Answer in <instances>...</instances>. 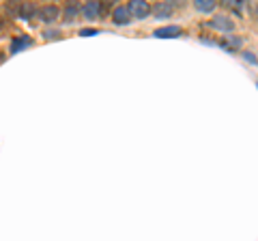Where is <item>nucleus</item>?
<instances>
[{
    "label": "nucleus",
    "mask_w": 258,
    "mask_h": 241,
    "mask_svg": "<svg viewBox=\"0 0 258 241\" xmlns=\"http://www.w3.org/2000/svg\"><path fill=\"white\" fill-rule=\"evenodd\" d=\"M58 30H45V33H43V37H47V39H58Z\"/></svg>",
    "instance_id": "13"
},
{
    "label": "nucleus",
    "mask_w": 258,
    "mask_h": 241,
    "mask_svg": "<svg viewBox=\"0 0 258 241\" xmlns=\"http://www.w3.org/2000/svg\"><path fill=\"white\" fill-rule=\"evenodd\" d=\"M37 18H39V20H43L45 24H54L56 20L60 18V9H58L56 5H45V7H41V9H39Z\"/></svg>",
    "instance_id": "3"
},
{
    "label": "nucleus",
    "mask_w": 258,
    "mask_h": 241,
    "mask_svg": "<svg viewBox=\"0 0 258 241\" xmlns=\"http://www.w3.org/2000/svg\"><path fill=\"white\" fill-rule=\"evenodd\" d=\"M256 84H258V82H256Z\"/></svg>",
    "instance_id": "15"
},
{
    "label": "nucleus",
    "mask_w": 258,
    "mask_h": 241,
    "mask_svg": "<svg viewBox=\"0 0 258 241\" xmlns=\"http://www.w3.org/2000/svg\"><path fill=\"white\" fill-rule=\"evenodd\" d=\"M78 13H80V7L74 5V3H69V5L62 9V18H64V22H67V24H71V22H76Z\"/></svg>",
    "instance_id": "9"
},
{
    "label": "nucleus",
    "mask_w": 258,
    "mask_h": 241,
    "mask_svg": "<svg viewBox=\"0 0 258 241\" xmlns=\"http://www.w3.org/2000/svg\"><path fill=\"white\" fill-rule=\"evenodd\" d=\"M243 58H245V61H249V63H254V65L258 63V58H256V56H252L249 52H245V54H243Z\"/></svg>",
    "instance_id": "14"
},
{
    "label": "nucleus",
    "mask_w": 258,
    "mask_h": 241,
    "mask_svg": "<svg viewBox=\"0 0 258 241\" xmlns=\"http://www.w3.org/2000/svg\"><path fill=\"white\" fill-rule=\"evenodd\" d=\"M112 22H114L116 26H125V24L134 22L132 13H129V9H127V5H118V7H114V11H112Z\"/></svg>",
    "instance_id": "4"
},
{
    "label": "nucleus",
    "mask_w": 258,
    "mask_h": 241,
    "mask_svg": "<svg viewBox=\"0 0 258 241\" xmlns=\"http://www.w3.org/2000/svg\"><path fill=\"white\" fill-rule=\"evenodd\" d=\"M181 35H183V28L176 26V24L161 26V28H157L155 33H153V37H157V39H174V37H181Z\"/></svg>",
    "instance_id": "5"
},
{
    "label": "nucleus",
    "mask_w": 258,
    "mask_h": 241,
    "mask_svg": "<svg viewBox=\"0 0 258 241\" xmlns=\"http://www.w3.org/2000/svg\"><path fill=\"white\" fill-rule=\"evenodd\" d=\"M30 45V39L28 37H15L13 39V43H11V54H18L20 50H22V47H28Z\"/></svg>",
    "instance_id": "11"
},
{
    "label": "nucleus",
    "mask_w": 258,
    "mask_h": 241,
    "mask_svg": "<svg viewBox=\"0 0 258 241\" xmlns=\"http://www.w3.org/2000/svg\"><path fill=\"white\" fill-rule=\"evenodd\" d=\"M82 13L86 15V20H97L101 15V3H86L82 7Z\"/></svg>",
    "instance_id": "7"
},
{
    "label": "nucleus",
    "mask_w": 258,
    "mask_h": 241,
    "mask_svg": "<svg viewBox=\"0 0 258 241\" xmlns=\"http://www.w3.org/2000/svg\"><path fill=\"white\" fill-rule=\"evenodd\" d=\"M97 33H99L97 28H82L80 30V37H91V35H97Z\"/></svg>",
    "instance_id": "12"
},
{
    "label": "nucleus",
    "mask_w": 258,
    "mask_h": 241,
    "mask_svg": "<svg viewBox=\"0 0 258 241\" xmlns=\"http://www.w3.org/2000/svg\"><path fill=\"white\" fill-rule=\"evenodd\" d=\"M127 9H129V13H132L134 20H144V18L151 15V5L144 3V0H132V3L127 5Z\"/></svg>",
    "instance_id": "1"
},
{
    "label": "nucleus",
    "mask_w": 258,
    "mask_h": 241,
    "mask_svg": "<svg viewBox=\"0 0 258 241\" xmlns=\"http://www.w3.org/2000/svg\"><path fill=\"white\" fill-rule=\"evenodd\" d=\"M209 26L213 30H220V33H232L235 30V22L228 15H215L213 20H209Z\"/></svg>",
    "instance_id": "2"
},
{
    "label": "nucleus",
    "mask_w": 258,
    "mask_h": 241,
    "mask_svg": "<svg viewBox=\"0 0 258 241\" xmlns=\"http://www.w3.org/2000/svg\"><path fill=\"white\" fill-rule=\"evenodd\" d=\"M37 7L35 5H32V3H22L20 5V15H18V18L20 20H32V18H37Z\"/></svg>",
    "instance_id": "8"
},
{
    "label": "nucleus",
    "mask_w": 258,
    "mask_h": 241,
    "mask_svg": "<svg viewBox=\"0 0 258 241\" xmlns=\"http://www.w3.org/2000/svg\"><path fill=\"white\" fill-rule=\"evenodd\" d=\"M215 0H196L194 3V7L200 11V13H211V11H215Z\"/></svg>",
    "instance_id": "10"
},
{
    "label": "nucleus",
    "mask_w": 258,
    "mask_h": 241,
    "mask_svg": "<svg viewBox=\"0 0 258 241\" xmlns=\"http://www.w3.org/2000/svg\"><path fill=\"white\" fill-rule=\"evenodd\" d=\"M172 11H174V5H172V3H157V5L151 9V13L155 15L157 20H168V18L172 15Z\"/></svg>",
    "instance_id": "6"
}]
</instances>
